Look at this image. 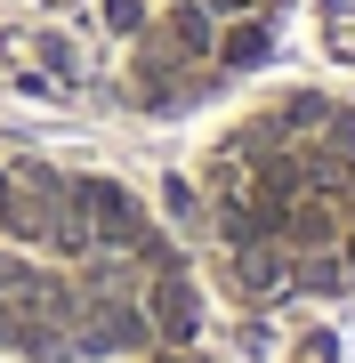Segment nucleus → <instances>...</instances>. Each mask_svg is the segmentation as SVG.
I'll return each mask as SVG.
<instances>
[{"label": "nucleus", "instance_id": "1", "mask_svg": "<svg viewBox=\"0 0 355 363\" xmlns=\"http://www.w3.org/2000/svg\"><path fill=\"white\" fill-rule=\"evenodd\" d=\"M137 307H145V331H154L162 347H186V339L202 331V291H194V274H186L178 259L145 267V291H137Z\"/></svg>", "mask_w": 355, "mask_h": 363}, {"label": "nucleus", "instance_id": "2", "mask_svg": "<svg viewBox=\"0 0 355 363\" xmlns=\"http://www.w3.org/2000/svg\"><path fill=\"white\" fill-rule=\"evenodd\" d=\"M275 57V25L266 16H235L218 40H210V73H259Z\"/></svg>", "mask_w": 355, "mask_h": 363}, {"label": "nucleus", "instance_id": "3", "mask_svg": "<svg viewBox=\"0 0 355 363\" xmlns=\"http://www.w3.org/2000/svg\"><path fill=\"white\" fill-rule=\"evenodd\" d=\"M323 49L339 57V65H355V9L347 0H323Z\"/></svg>", "mask_w": 355, "mask_h": 363}, {"label": "nucleus", "instance_id": "4", "mask_svg": "<svg viewBox=\"0 0 355 363\" xmlns=\"http://www.w3.org/2000/svg\"><path fill=\"white\" fill-rule=\"evenodd\" d=\"M97 9H106V25H113L121 40H137L145 25H154V9H145V0H97Z\"/></svg>", "mask_w": 355, "mask_h": 363}, {"label": "nucleus", "instance_id": "5", "mask_svg": "<svg viewBox=\"0 0 355 363\" xmlns=\"http://www.w3.org/2000/svg\"><path fill=\"white\" fill-rule=\"evenodd\" d=\"M299 363H331V331H307L299 339Z\"/></svg>", "mask_w": 355, "mask_h": 363}]
</instances>
